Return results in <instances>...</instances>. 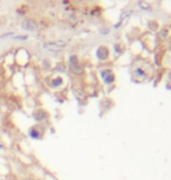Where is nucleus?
<instances>
[{"mask_svg": "<svg viewBox=\"0 0 171 180\" xmlns=\"http://www.w3.org/2000/svg\"><path fill=\"white\" fill-rule=\"evenodd\" d=\"M67 45H68L67 41L59 40V41H55V42H48V43H45V48L48 49V50H61V49H63Z\"/></svg>", "mask_w": 171, "mask_h": 180, "instance_id": "1", "label": "nucleus"}, {"mask_svg": "<svg viewBox=\"0 0 171 180\" xmlns=\"http://www.w3.org/2000/svg\"><path fill=\"white\" fill-rule=\"evenodd\" d=\"M21 27H22L25 30H29V32H35V30H38V25H37V22H34L33 20H29V19L24 20L22 24H21Z\"/></svg>", "mask_w": 171, "mask_h": 180, "instance_id": "2", "label": "nucleus"}, {"mask_svg": "<svg viewBox=\"0 0 171 180\" xmlns=\"http://www.w3.org/2000/svg\"><path fill=\"white\" fill-rule=\"evenodd\" d=\"M101 75H102V78H103L107 83H111L113 81H114V75H113V73L110 70H102V73H101Z\"/></svg>", "mask_w": 171, "mask_h": 180, "instance_id": "3", "label": "nucleus"}, {"mask_svg": "<svg viewBox=\"0 0 171 180\" xmlns=\"http://www.w3.org/2000/svg\"><path fill=\"white\" fill-rule=\"evenodd\" d=\"M97 56H98V59H101V60L107 59V58H108V49H107L106 47H100V48L97 49Z\"/></svg>", "mask_w": 171, "mask_h": 180, "instance_id": "4", "label": "nucleus"}, {"mask_svg": "<svg viewBox=\"0 0 171 180\" xmlns=\"http://www.w3.org/2000/svg\"><path fill=\"white\" fill-rule=\"evenodd\" d=\"M136 77H142V78H144L145 76H147V74H145V71L144 70H142L141 68H136V70H135V74H134Z\"/></svg>", "mask_w": 171, "mask_h": 180, "instance_id": "5", "label": "nucleus"}, {"mask_svg": "<svg viewBox=\"0 0 171 180\" xmlns=\"http://www.w3.org/2000/svg\"><path fill=\"white\" fill-rule=\"evenodd\" d=\"M62 84V78L61 77H56V78H54L53 81H52V85L53 87H59V85H61Z\"/></svg>", "mask_w": 171, "mask_h": 180, "instance_id": "6", "label": "nucleus"}, {"mask_svg": "<svg viewBox=\"0 0 171 180\" xmlns=\"http://www.w3.org/2000/svg\"><path fill=\"white\" fill-rule=\"evenodd\" d=\"M43 118H46V115L43 114V112H37V115H35V119L37 120H41V119H43Z\"/></svg>", "mask_w": 171, "mask_h": 180, "instance_id": "7", "label": "nucleus"}, {"mask_svg": "<svg viewBox=\"0 0 171 180\" xmlns=\"http://www.w3.org/2000/svg\"><path fill=\"white\" fill-rule=\"evenodd\" d=\"M29 135H31L33 138H39V132H38L37 130H34V129H32V130L29 131Z\"/></svg>", "mask_w": 171, "mask_h": 180, "instance_id": "8", "label": "nucleus"}, {"mask_svg": "<svg viewBox=\"0 0 171 180\" xmlns=\"http://www.w3.org/2000/svg\"><path fill=\"white\" fill-rule=\"evenodd\" d=\"M27 39V37H18L16 38V40H26Z\"/></svg>", "mask_w": 171, "mask_h": 180, "instance_id": "9", "label": "nucleus"}, {"mask_svg": "<svg viewBox=\"0 0 171 180\" xmlns=\"http://www.w3.org/2000/svg\"><path fill=\"white\" fill-rule=\"evenodd\" d=\"M170 78H171V74H170Z\"/></svg>", "mask_w": 171, "mask_h": 180, "instance_id": "10", "label": "nucleus"}, {"mask_svg": "<svg viewBox=\"0 0 171 180\" xmlns=\"http://www.w3.org/2000/svg\"><path fill=\"white\" fill-rule=\"evenodd\" d=\"M27 180H31V179H27Z\"/></svg>", "mask_w": 171, "mask_h": 180, "instance_id": "11", "label": "nucleus"}]
</instances>
